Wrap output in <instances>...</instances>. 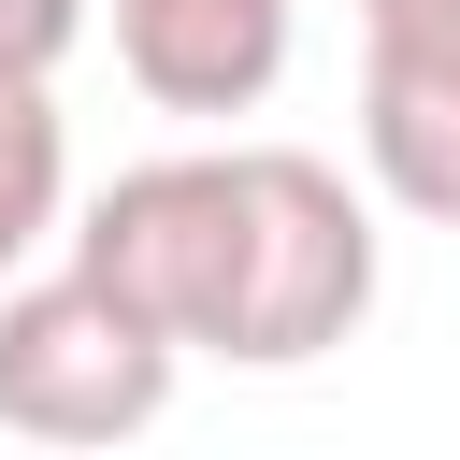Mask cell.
<instances>
[{"instance_id":"6da1fadb","label":"cell","mask_w":460,"mask_h":460,"mask_svg":"<svg viewBox=\"0 0 460 460\" xmlns=\"http://www.w3.org/2000/svg\"><path fill=\"white\" fill-rule=\"evenodd\" d=\"M72 259L101 288H129L187 359H331L374 316V201L316 158V144H187V158H129L86 216Z\"/></svg>"},{"instance_id":"7a4b0ae2","label":"cell","mask_w":460,"mask_h":460,"mask_svg":"<svg viewBox=\"0 0 460 460\" xmlns=\"http://www.w3.org/2000/svg\"><path fill=\"white\" fill-rule=\"evenodd\" d=\"M172 374H187V345L129 288H101L86 259L0 288V431H29V446H129V431H158Z\"/></svg>"},{"instance_id":"3957f363","label":"cell","mask_w":460,"mask_h":460,"mask_svg":"<svg viewBox=\"0 0 460 460\" xmlns=\"http://www.w3.org/2000/svg\"><path fill=\"white\" fill-rule=\"evenodd\" d=\"M359 172L460 230V0H359Z\"/></svg>"},{"instance_id":"277c9868","label":"cell","mask_w":460,"mask_h":460,"mask_svg":"<svg viewBox=\"0 0 460 460\" xmlns=\"http://www.w3.org/2000/svg\"><path fill=\"white\" fill-rule=\"evenodd\" d=\"M302 0H115V72L158 115H259Z\"/></svg>"},{"instance_id":"5b68a950","label":"cell","mask_w":460,"mask_h":460,"mask_svg":"<svg viewBox=\"0 0 460 460\" xmlns=\"http://www.w3.org/2000/svg\"><path fill=\"white\" fill-rule=\"evenodd\" d=\"M43 244H72V129H58L43 72H0V288Z\"/></svg>"},{"instance_id":"8992f818","label":"cell","mask_w":460,"mask_h":460,"mask_svg":"<svg viewBox=\"0 0 460 460\" xmlns=\"http://www.w3.org/2000/svg\"><path fill=\"white\" fill-rule=\"evenodd\" d=\"M86 43V0H0V72H58Z\"/></svg>"}]
</instances>
